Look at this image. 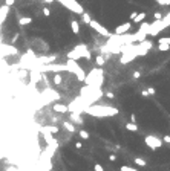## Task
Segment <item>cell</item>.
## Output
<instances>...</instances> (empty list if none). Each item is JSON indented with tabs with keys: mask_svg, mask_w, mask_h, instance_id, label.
<instances>
[{
	"mask_svg": "<svg viewBox=\"0 0 170 171\" xmlns=\"http://www.w3.org/2000/svg\"><path fill=\"white\" fill-rule=\"evenodd\" d=\"M144 142H146V145L150 150H158V148L162 147V141L158 136H155V135H147L144 137Z\"/></svg>",
	"mask_w": 170,
	"mask_h": 171,
	"instance_id": "52a82bcc",
	"label": "cell"
},
{
	"mask_svg": "<svg viewBox=\"0 0 170 171\" xmlns=\"http://www.w3.org/2000/svg\"><path fill=\"white\" fill-rule=\"evenodd\" d=\"M6 171H15V168H8Z\"/></svg>",
	"mask_w": 170,
	"mask_h": 171,
	"instance_id": "b9f144b4",
	"label": "cell"
},
{
	"mask_svg": "<svg viewBox=\"0 0 170 171\" xmlns=\"http://www.w3.org/2000/svg\"><path fill=\"white\" fill-rule=\"evenodd\" d=\"M43 15H45V17H49V15H51V9L49 8H43Z\"/></svg>",
	"mask_w": 170,
	"mask_h": 171,
	"instance_id": "f1b7e54d",
	"label": "cell"
},
{
	"mask_svg": "<svg viewBox=\"0 0 170 171\" xmlns=\"http://www.w3.org/2000/svg\"><path fill=\"white\" fill-rule=\"evenodd\" d=\"M84 113L97 116V118H109L118 115V109L116 107H109V105H98V104H91L87 107H84Z\"/></svg>",
	"mask_w": 170,
	"mask_h": 171,
	"instance_id": "6da1fadb",
	"label": "cell"
},
{
	"mask_svg": "<svg viewBox=\"0 0 170 171\" xmlns=\"http://www.w3.org/2000/svg\"><path fill=\"white\" fill-rule=\"evenodd\" d=\"M81 147H83V145H81V142H77V144H75V148H78V150H80Z\"/></svg>",
	"mask_w": 170,
	"mask_h": 171,
	"instance_id": "ab89813d",
	"label": "cell"
},
{
	"mask_svg": "<svg viewBox=\"0 0 170 171\" xmlns=\"http://www.w3.org/2000/svg\"><path fill=\"white\" fill-rule=\"evenodd\" d=\"M138 55H136V52L135 51H130V52H124L123 53V57H121V64H127V63H130L134 58H136Z\"/></svg>",
	"mask_w": 170,
	"mask_h": 171,
	"instance_id": "30bf717a",
	"label": "cell"
},
{
	"mask_svg": "<svg viewBox=\"0 0 170 171\" xmlns=\"http://www.w3.org/2000/svg\"><path fill=\"white\" fill-rule=\"evenodd\" d=\"M136 14H138V12H132V14H130V21H132V20H134V18L136 17Z\"/></svg>",
	"mask_w": 170,
	"mask_h": 171,
	"instance_id": "8d00e7d4",
	"label": "cell"
},
{
	"mask_svg": "<svg viewBox=\"0 0 170 171\" xmlns=\"http://www.w3.org/2000/svg\"><path fill=\"white\" fill-rule=\"evenodd\" d=\"M89 26H91V28L94 29V31H97L100 35H103V37H110L112 34H110V32L107 31L104 28V26L101 25V23H98L97 20H91V23H89Z\"/></svg>",
	"mask_w": 170,
	"mask_h": 171,
	"instance_id": "ba28073f",
	"label": "cell"
},
{
	"mask_svg": "<svg viewBox=\"0 0 170 171\" xmlns=\"http://www.w3.org/2000/svg\"><path fill=\"white\" fill-rule=\"evenodd\" d=\"M52 109H54V111H57V113H67L69 111L67 105H65V104H55Z\"/></svg>",
	"mask_w": 170,
	"mask_h": 171,
	"instance_id": "8fae6325",
	"label": "cell"
},
{
	"mask_svg": "<svg viewBox=\"0 0 170 171\" xmlns=\"http://www.w3.org/2000/svg\"><path fill=\"white\" fill-rule=\"evenodd\" d=\"M109 160H112V162H115V160H116V156H115V154H110V156H109Z\"/></svg>",
	"mask_w": 170,
	"mask_h": 171,
	"instance_id": "e575fe53",
	"label": "cell"
},
{
	"mask_svg": "<svg viewBox=\"0 0 170 171\" xmlns=\"http://www.w3.org/2000/svg\"><path fill=\"white\" fill-rule=\"evenodd\" d=\"M134 160H135V163L138 165V167H146L147 165V160H144L142 157H135Z\"/></svg>",
	"mask_w": 170,
	"mask_h": 171,
	"instance_id": "ac0fdd59",
	"label": "cell"
},
{
	"mask_svg": "<svg viewBox=\"0 0 170 171\" xmlns=\"http://www.w3.org/2000/svg\"><path fill=\"white\" fill-rule=\"evenodd\" d=\"M94 171H104V168H103V165H100V163H95Z\"/></svg>",
	"mask_w": 170,
	"mask_h": 171,
	"instance_id": "83f0119b",
	"label": "cell"
},
{
	"mask_svg": "<svg viewBox=\"0 0 170 171\" xmlns=\"http://www.w3.org/2000/svg\"><path fill=\"white\" fill-rule=\"evenodd\" d=\"M45 2H46V3H52L54 0H45Z\"/></svg>",
	"mask_w": 170,
	"mask_h": 171,
	"instance_id": "60d3db41",
	"label": "cell"
},
{
	"mask_svg": "<svg viewBox=\"0 0 170 171\" xmlns=\"http://www.w3.org/2000/svg\"><path fill=\"white\" fill-rule=\"evenodd\" d=\"M152 49V41L150 40H144V41H141V43H135V52H136V55L138 57H142V55H146V53Z\"/></svg>",
	"mask_w": 170,
	"mask_h": 171,
	"instance_id": "8992f818",
	"label": "cell"
},
{
	"mask_svg": "<svg viewBox=\"0 0 170 171\" xmlns=\"http://www.w3.org/2000/svg\"><path fill=\"white\" fill-rule=\"evenodd\" d=\"M141 95H142V96H147V98H149V92H147V90H142Z\"/></svg>",
	"mask_w": 170,
	"mask_h": 171,
	"instance_id": "f35d334b",
	"label": "cell"
},
{
	"mask_svg": "<svg viewBox=\"0 0 170 171\" xmlns=\"http://www.w3.org/2000/svg\"><path fill=\"white\" fill-rule=\"evenodd\" d=\"M130 121H132V122H136V116H135L134 113L130 115Z\"/></svg>",
	"mask_w": 170,
	"mask_h": 171,
	"instance_id": "d590c367",
	"label": "cell"
},
{
	"mask_svg": "<svg viewBox=\"0 0 170 171\" xmlns=\"http://www.w3.org/2000/svg\"><path fill=\"white\" fill-rule=\"evenodd\" d=\"M61 81H63V77H61L60 73H55V75H54V84H55V86H60Z\"/></svg>",
	"mask_w": 170,
	"mask_h": 171,
	"instance_id": "ffe728a7",
	"label": "cell"
},
{
	"mask_svg": "<svg viewBox=\"0 0 170 171\" xmlns=\"http://www.w3.org/2000/svg\"><path fill=\"white\" fill-rule=\"evenodd\" d=\"M156 3H159V5H162V6H169L170 5V0H155Z\"/></svg>",
	"mask_w": 170,
	"mask_h": 171,
	"instance_id": "484cf974",
	"label": "cell"
},
{
	"mask_svg": "<svg viewBox=\"0 0 170 171\" xmlns=\"http://www.w3.org/2000/svg\"><path fill=\"white\" fill-rule=\"evenodd\" d=\"M120 171H138L136 168H132V167H127V165H123V167L120 168Z\"/></svg>",
	"mask_w": 170,
	"mask_h": 171,
	"instance_id": "d4e9b609",
	"label": "cell"
},
{
	"mask_svg": "<svg viewBox=\"0 0 170 171\" xmlns=\"http://www.w3.org/2000/svg\"><path fill=\"white\" fill-rule=\"evenodd\" d=\"M144 18H146V12H138V14H136V17H135L134 20H132V21H134V23L136 25V23H141V21L144 20Z\"/></svg>",
	"mask_w": 170,
	"mask_h": 171,
	"instance_id": "5bb4252c",
	"label": "cell"
},
{
	"mask_svg": "<svg viewBox=\"0 0 170 171\" xmlns=\"http://www.w3.org/2000/svg\"><path fill=\"white\" fill-rule=\"evenodd\" d=\"M14 3H15V0H5V5H6V6H11Z\"/></svg>",
	"mask_w": 170,
	"mask_h": 171,
	"instance_id": "f546056e",
	"label": "cell"
},
{
	"mask_svg": "<svg viewBox=\"0 0 170 171\" xmlns=\"http://www.w3.org/2000/svg\"><path fill=\"white\" fill-rule=\"evenodd\" d=\"M81 18H83V21H84V23H86V25H89V23H91V15H89V12H83L81 14Z\"/></svg>",
	"mask_w": 170,
	"mask_h": 171,
	"instance_id": "44dd1931",
	"label": "cell"
},
{
	"mask_svg": "<svg viewBox=\"0 0 170 171\" xmlns=\"http://www.w3.org/2000/svg\"><path fill=\"white\" fill-rule=\"evenodd\" d=\"M147 92H149V95H155V89L150 87V89H147Z\"/></svg>",
	"mask_w": 170,
	"mask_h": 171,
	"instance_id": "836d02e7",
	"label": "cell"
},
{
	"mask_svg": "<svg viewBox=\"0 0 170 171\" xmlns=\"http://www.w3.org/2000/svg\"><path fill=\"white\" fill-rule=\"evenodd\" d=\"M158 44H170V37H161Z\"/></svg>",
	"mask_w": 170,
	"mask_h": 171,
	"instance_id": "7402d4cb",
	"label": "cell"
},
{
	"mask_svg": "<svg viewBox=\"0 0 170 171\" xmlns=\"http://www.w3.org/2000/svg\"><path fill=\"white\" fill-rule=\"evenodd\" d=\"M155 20H162V14L161 12H155Z\"/></svg>",
	"mask_w": 170,
	"mask_h": 171,
	"instance_id": "4dcf8cb0",
	"label": "cell"
},
{
	"mask_svg": "<svg viewBox=\"0 0 170 171\" xmlns=\"http://www.w3.org/2000/svg\"><path fill=\"white\" fill-rule=\"evenodd\" d=\"M126 130H129V131H138L136 122H127V124H126Z\"/></svg>",
	"mask_w": 170,
	"mask_h": 171,
	"instance_id": "9a60e30c",
	"label": "cell"
},
{
	"mask_svg": "<svg viewBox=\"0 0 170 171\" xmlns=\"http://www.w3.org/2000/svg\"><path fill=\"white\" fill-rule=\"evenodd\" d=\"M95 64H97V67H103L104 66V57L98 55L97 58H95Z\"/></svg>",
	"mask_w": 170,
	"mask_h": 171,
	"instance_id": "e0dca14e",
	"label": "cell"
},
{
	"mask_svg": "<svg viewBox=\"0 0 170 171\" xmlns=\"http://www.w3.org/2000/svg\"><path fill=\"white\" fill-rule=\"evenodd\" d=\"M103 81H104V72L101 67H97L84 78V83L86 86H92V87H101L103 86Z\"/></svg>",
	"mask_w": 170,
	"mask_h": 171,
	"instance_id": "7a4b0ae2",
	"label": "cell"
},
{
	"mask_svg": "<svg viewBox=\"0 0 170 171\" xmlns=\"http://www.w3.org/2000/svg\"><path fill=\"white\" fill-rule=\"evenodd\" d=\"M57 2H60L65 8H67L69 11H72V12H75V14H80V15H81V14L84 12L83 6L77 2V0H57Z\"/></svg>",
	"mask_w": 170,
	"mask_h": 171,
	"instance_id": "5b68a950",
	"label": "cell"
},
{
	"mask_svg": "<svg viewBox=\"0 0 170 171\" xmlns=\"http://www.w3.org/2000/svg\"><path fill=\"white\" fill-rule=\"evenodd\" d=\"M158 49L161 52H167L170 51V44H158Z\"/></svg>",
	"mask_w": 170,
	"mask_h": 171,
	"instance_id": "603a6c76",
	"label": "cell"
},
{
	"mask_svg": "<svg viewBox=\"0 0 170 171\" xmlns=\"http://www.w3.org/2000/svg\"><path fill=\"white\" fill-rule=\"evenodd\" d=\"M106 96H107L109 99H114V98H115V95H114L112 92H107V93H106Z\"/></svg>",
	"mask_w": 170,
	"mask_h": 171,
	"instance_id": "1f68e13d",
	"label": "cell"
},
{
	"mask_svg": "<svg viewBox=\"0 0 170 171\" xmlns=\"http://www.w3.org/2000/svg\"><path fill=\"white\" fill-rule=\"evenodd\" d=\"M71 29H72L74 34H80V23H78L77 20H72L71 21Z\"/></svg>",
	"mask_w": 170,
	"mask_h": 171,
	"instance_id": "7c38bea8",
	"label": "cell"
},
{
	"mask_svg": "<svg viewBox=\"0 0 170 171\" xmlns=\"http://www.w3.org/2000/svg\"><path fill=\"white\" fill-rule=\"evenodd\" d=\"M31 23H32V18H31V17H22V18H20V25H22V26L31 25Z\"/></svg>",
	"mask_w": 170,
	"mask_h": 171,
	"instance_id": "d6986e66",
	"label": "cell"
},
{
	"mask_svg": "<svg viewBox=\"0 0 170 171\" xmlns=\"http://www.w3.org/2000/svg\"><path fill=\"white\" fill-rule=\"evenodd\" d=\"M80 137H81V139H89V133L86 130H81V131H80Z\"/></svg>",
	"mask_w": 170,
	"mask_h": 171,
	"instance_id": "4316f807",
	"label": "cell"
},
{
	"mask_svg": "<svg viewBox=\"0 0 170 171\" xmlns=\"http://www.w3.org/2000/svg\"><path fill=\"white\" fill-rule=\"evenodd\" d=\"M162 141H164V142H167V144H170V136H169V135H166V136H164V139H162Z\"/></svg>",
	"mask_w": 170,
	"mask_h": 171,
	"instance_id": "d6a6232c",
	"label": "cell"
},
{
	"mask_svg": "<svg viewBox=\"0 0 170 171\" xmlns=\"http://www.w3.org/2000/svg\"><path fill=\"white\" fill-rule=\"evenodd\" d=\"M71 119L75 122V124H83V119L80 118L78 113H75V111H72V113H71Z\"/></svg>",
	"mask_w": 170,
	"mask_h": 171,
	"instance_id": "4fadbf2b",
	"label": "cell"
},
{
	"mask_svg": "<svg viewBox=\"0 0 170 171\" xmlns=\"http://www.w3.org/2000/svg\"><path fill=\"white\" fill-rule=\"evenodd\" d=\"M46 130L49 133H58V127H54V125H47Z\"/></svg>",
	"mask_w": 170,
	"mask_h": 171,
	"instance_id": "cb8c5ba5",
	"label": "cell"
},
{
	"mask_svg": "<svg viewBox=\"0 0 170 171\" xmlns=\"http://www.w3.org/2000/svg\"><path fill=\"white\" fill-rule=\"evenodd\" d=\"M132 28V21H126L123 25H118L115 28V35H123V34H127Z\"/></svg>",
	"mask_w": 170,
	"mask_h": 171,
	"instance_id": "9c48e42d",
	"label": "cell"
},
{
	"mask_svg": "<svg viewBox=\"0 0 170 171\" xmlns=\"http://www.w3.org/2000/svg\"><path fill=\"white\" fill-rule=\"evenodd\" d=\"M140 77H141L140 72H134V78H140Z\"/></svg>",
	"mask_w": 170,
	"mask_h": 171,
	"instance_id": "74e56055",
	"label": "cell"
},
{
	"mask_svg": "<svg viewBox=\"0 0 170 171\" xmlns=\"http://www.w3.org/2000/svg\"><path fill=\"white\" fill-rule=\"evenodd\" d=\"M66 67H67V72L75 73V75H77V78L80 79V81H84L86 75H84L83 69L78 66V63H77L75 60H67V61H66Z\"/></svg>",
	"mask_w": 170,
	"mask_h": 171,
	"instance_id": "277c9868",
	"label": "cell"
},
{
	"mask_svg": "<svg viewBox=\"0 0 170 171\" xmlns=\"http://www.w3.org/2000/svg\"><path fill=\"white\" fill-rule=\"evenodd\" d=\"M80 58H86L91 60V52H89L86 44H78L77 47H74V51L67 52V60H80Z\"/></svg>",
	"mask_w": 170,
	"mask_h": 171,
	"instance_id": "3957f363",
	"label": "cell"
},
{
	"mask_svg": "<svg viewBox=\"0 0 170 171\" xmlns=\"http://www.w3.org/2000/svg\"><path fill=\"white\" fill-rule=\"evenodd\" d=\"M63 127H65L66 128V130L67 131H71V133H75V125H74V124H71V122H63Z\"/></svg>",
	"mask_w": 170,
	"mask_h": 171,
	"instance_id": "2e32d148",
	"label": "cell"
}]
</instances>
